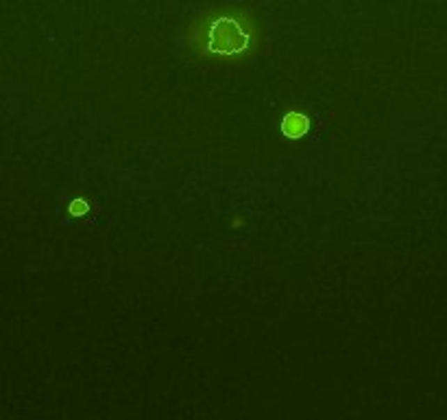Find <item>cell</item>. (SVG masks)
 Wrapping results in <instances>:
<instances>
[{"label":"cell","instance_id":"1","mask_svg":"<svg viewBox=\"0 0 447 420\" xmlns=\"http://www.w3.org/2000/svg\"><path fill=\"white\" fill-rule=\"evenodd\" d=\"M251 24L249 18L238 13H223L217 18H210L203 24V31L196 36V42L205 55L214 57H229L240 55L249 48L251 42Z\"/></svg>","mask_w":447,"mask_h":420},{"label":"cell","instance_id":"2","mask_svg":"<svg viewBox=\"0 0 447 420\" xmlns=\"http://www.w3.org/2000/svg\"><path fill=\"white\" fill-rule=\"evenodd\" d=\"M308 129H310V121L308 117L299 114V112H290V114H286L284 121H281V134L292 140L308 134Z\"/></svg>","mask_w":447,"mask_h":420}]
</instances>
